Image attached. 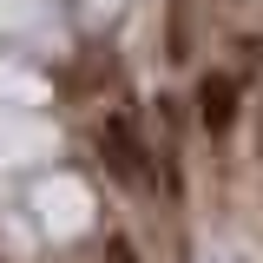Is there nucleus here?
I'll return each mask as SVG.
<instances>
[{"label":"nucleus","instance_id":"nucleus-1","mask_svg":"<svg viewBox=\"0 0 263 263\" xmlns=\"http://www.w3.org/2000/svg\"><path fill=\"white\" fill-rule=\"evenodd\" d=\"M0 99H13V105H40V99H46V79L27 72V66H13V60H0Z\"/></svg>","mask_w":263,"mask_h":263}]
</instances>
